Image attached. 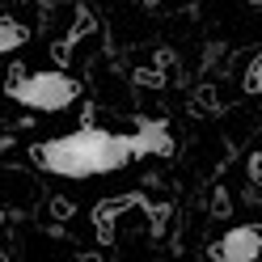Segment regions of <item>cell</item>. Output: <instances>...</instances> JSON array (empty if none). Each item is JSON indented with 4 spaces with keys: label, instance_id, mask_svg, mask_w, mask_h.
I'll list each match as a JSON object with an SVG mask.
<instances>
[{
    "label": "cell",
    "instance_id": "cell-4",
    "mask_svg": "<svg viewBox=\"0 0 262 262\" xmlns=\"http://www.w3.org/2000/svg\"><path fill=\"white\" fill-rule=\"evenodd\" d=\"M131 140H136V152L140 157H169L173 152V136H169L165 123H140Z\"/></svg>",
    "mask_w": 262,
    "mask_h": 262
},
{
    "label": "cell",
    "instance_id": "cell-5",
    "mask_svg": "<svg viewBox=\"0 0 262 262\" xmlns=\"http://www.w3.org/2000/svg\"><path fill=\"white\" fill-rule=\"evenodd\" d=\"M26 26L13 21V17H0V51H17V47H26Z\"/></svg>",
    "mask_w": 262,
    "mask_h": 262
},
{
    "label": "cell",
    "instance_id": "cell-7",
    "mask_svg": "<svg viewBox=\"0 0 262 262\" xmlns=\"http://www.w3.org/2000/svg\"><path fill=\"white\" fill-rule=\"evenodd\" d=\"M0 262H9V258H5V254H0Z\"/></svg>",
    "mask_w": 262,
    "mask_h": 262
},
{
    "label": "cell",
    "instance_id": "cell-1",
    "mask_svg": "<svg viewBox=\"0 0 262 262\" xmlns=\"http://www.w3.org/2000/svg\"><path fill=\"white\" fill-rule=\"evenodd\" d=\"M136 140L131 136H114L106 127H76L68 136H55L34 148V161L38 169L55 173V178H102V173H114V169H127L136 161Z\"/></svg>",
    "mask_w": 262,
    "mask_h": 262
},
{
    "label": "cell",
    "instance_id": "cell-3",
    "mask_svg": "<svg viewBox=\"0 0 262 262\" xmlns=\"http://www.w3.org/2000/svg\"><path fill=\"white\" fill-rule=\"evenodd\" d=\"M211 262H258L262 258V224H237L211 241Z\"/></svg>",
    "mask_w": 262,
    "mask_h": 262
},
{
    "label": "cell",
    "instance_id": "cell-6",
    "mask_svg": "<svg viewBox=\"0 0 262 262\" xmlns=\"http://www.w3.org/2000/svg\"><path fill=\"white\" fill-rule=\"evenodd\" d=\"M245 89H250V93H258V89H262V55L254 59V68H250V76H245Z\"/></svg>",
    "mask_w": 262,
    "mask_h": 262
},
{
    "label": "cell",
    "instance_id": "cell-2",
    "mask_svg": "<svg viewBox=\"0 0 262 262\" xmlns=\"http://www.w3.org/2000/svg\"><path fill=\"white\" fill-rule=\"evenodd\" d=\"M9 97L21 102L26 110H68L76 97H80V80L68 72H55V68H42V72H17L9 80Z\"/></svg>",
    "mask_w": 262,
    "mask_h": 262
}]
</instances>
